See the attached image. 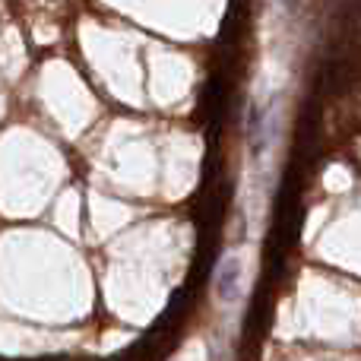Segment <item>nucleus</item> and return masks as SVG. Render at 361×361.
Masks as SVG:
<instances>
[{"mask_svg": "<svg viewBox=\"0 0 361 361\" xmlns=\"http://www.w3.org/2000/svg\"><path fill=\"white\" fill-rule=\"evenodd\" d=\"M241 279H244V267H241V257L228 254L216 269V295L222 301H235L241 295Z\"/></svg>", "mask_w": 361, "mask_h": 361, "instance_id": "f257e3e1", "label": "nucleus"}]
</instances>
